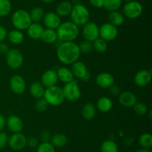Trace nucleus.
Wrapping results in <instances>:
<instances>
[{
  "mask_svg": "<svg viewBox=\"0 0 152 152\" xmlns=\"http://www.w3.org/2000/svg\"><path fill=\"white\" fill-rule=\"evenodd\" d=\"M134 111L138 116H144L148 113V107L143 102H137L133 107Z\"/></svg>",
  "mask_w": 152,
  "mask_h": 152,
  "instance_id": "obj_37",
  "label": "nucleus"
},
{
  "mask_svg": "<svg viewBox=\"0 0 152 152\" xmlns=\"http://www.w3.org/2000/svg\"><path fill=\"white\" fill-rule=\"evenodd\" d=\"M12 10V4L10 0H0V17L7 16Z\"/></svg>",
  "mask_w": 152,
  "mask_h": 152,
  "instance_id": "obj_35",
  "label": "nucleus"
},
{
  "mask_svg": "<svg viewBox=\"0 0 152 152\" xmlns=\"http://www.w3.org/2000/svg\"><path fill=\"white\" fill-rule=\"evenodd\" d=\"M58 80L56 72L53 69H48L41 77V83L45 88L56 85Z\"/></svg>",
  "mask_w": 152,
  "mask_h": 152,
  "instance_id": "obj_19",
  "label": "nucleus"
},
{
  "mask_svg": "<svg viewBox=\"0 0 152 152\" xmlns=\"http://www.w3.org/2000/svg\"><path fill=\"white\" fill-rule=\"evenodd\" d=\"M6 126L12 133H21L23 130L24 124L22 119L16 115H11L6 119Z\"/></svg>",
  "mask_w": 152,
  "mask_h": 152,
  "instance_id": "obj_16",
  "label": "nucleus"
},
{
  "mask_svg": "<svg viewBox=\"0 0 152 152\" xmlns=\"http://www.w3.org/2000/svg\"><path fill=\"white\" fill-rule=\"evenodd\" d=\"M73 4L71 1H63L59 2L56 7V12L55 13L59 16V17H67L70 16L71 10H72Z\"/></svg>",
  "mask_w": 152,
  "mask_h": 152,
  "instance_id": "obj_21",
  "label": "nucleus"
},
{
  "mask_svg": "<svg viewBox=\"0 0 152 152\" xmlns=\"http://www.w3.org/2000/svg\"><path fill=\"white\" fill-rule=\"evenodd\" d=\"M119 103L125 107H133L137 102V98L134 93L130 91H125L120 92L118 96Z\"/></svg>",
  "mask_w": 152,
  "mask_h": 152,
  "instance_id": "obj_17",
  "label": "nucleus"
},
{
  "mask_svg": "<svg viewBox=\"0 0 152 152\" xmlns=\"http://www.w3.org/2000/svg\"><path fill=\"white\" fill-rule=\"evenodd\" d=\"M7 31L4 26L0 25V43L3 42L7 38Z\"/></svg>",
  "mask_w": 152,
  "mask_h": 152,
  "instance_id": "obj_45",
  "label": "nucleus"
},
{
  "mask_svg": "<svg viewBox=\"0 0 152 152\" xmlns=\"http://www.w3.org/2000/svg\"><path fill=\"white\" fill-rule=\"evenodd\" d=\"M88 1L93 7L96 8H101V7H103L105 0H88Z\"/></svg>",
  "mask_w": 152,
  "mask_h": 152,
  "instance_id": "obj_43",
  "label": "nucleus"
},
{
  "mask_svg": "<svg viewBox=\"0 0 152 152\" xmlns=\"http://www.w3.org/2000/svg\"><path fill=\"white\" fill-rule=\"evenodd\" d=\"M100 152H119L118 145L114 140H105L101 144Z\"/></svg>",
  "mask_w": 152,
  "mask_h": 152,
  "instance_id": "obj_31",
  "label": "nucleus"
},
{
  "mask_svg": "<svg viewBox=\"0 0 152 152\" xmlns=\"http://www.w3.org/2000/svg\"><path fill=\"white\" fill-rule=\"evenodd\" d=\"M64 98L68 101L74 102L78 101L81 97V90L79 86V84L75 80L65 83L62 87Z\"/></svg>",
  "mask_w": 152,
  "mask_h": 152,
  "instance_id": "obj_7",
  "label": "nucleus"
},
{
  "mask_svg": "<svg viewBox=\"0 0 152 152\" xmlns=\"http://www.w3.org/2000/svg\"><path fill=\"white\" fill-rule=\"evenodd\" d=\"M71 72H72L74 77L82 80H88L89 77V73L88 71L87 66L83 61H77L71 64Z\"/></svg>",
  "mask_w": 152,
  "mask_h": 152,
  "instance_id": "obj_13",
  "label": "nucleus"
},
{
  "mask_svg": "<svg viewBox=\"0 0 152 152\" xmlns=\"http://www.w3.org/2000/svg\"><path fill=\"white\" fill-rule=\"evenodd\" d=\"M151 80V72L147 69H141L134 77V83L138 86L143 87L150 83Z\"/></svg>",
  "mask_w": 152,
  "mask_h": 152,
  "instance_id": "obj_15",
  "label": "nucleus"
},
{
  "mask_svg": "<svg viewBox=\"0 0 152 152\" xmlns=\"http://www.w3.org/2000/svg\"><path fill=\"white\" fill-rule=\"evenodd\" d=\"M109 91L113 95L116 96V95H119L120 93V89L118 86L113 84L111 87H109Z\"/></svg>",
  "mask_w": 152,
  "mask_h": 152,
  "instance_id": "obj_46",
  "label": "nucleus"
},
{
  "mask_svg": "<svg viewBox=\"0 0 152 152\" xmlns=\"http://www.w3.org/2000/svg\"><path fill=\"white\" fill-rule=\"evenodd\" d=\"M136 152H151L149 148H141L137 149Z\"/></svg>",
  "mask_w": 152,
  "mask_h": 152,
  "instance_id": "obj_48",
  "label": "nucleus"
},
{
  "mask_svg": "<svg viewBox=\"0 0 152 152\" xmlns=\"http://www.w3.org/2000/svg\"><path fill=\"white\" fill-rule=\"evenodd\" d=\"M30 1H31V0H30Z\"/></svg>",
  "mask_w": 152,
  "mask_h": 152,
  "instance_id": "obj_51",
  "label": "nucleus"
},
{
  "mask_svg": "<svg viewBox=\"0 0 152 152\" xmlns=\"http://www.w3.org/2000/svg\"><path fill=\"white\" fill-rule=\"evenodd\" d=\"M78 44L75 42H61L57 48L56 55L59 61L65 65H71L80 57Z\"/></svg>",
  "mask_w": 152,
  "mask_h": 152,
  "instance_id": "obj_1",
  "label": "nucleus"
},
{
  "mask_svg": "<svg viewBox=\"0 0 152 152\" xmlns=\"http://www.w3.org/2000/svg\"><path fill=\"white\" fill-rule=\"evenodd\" d=\"M112 106V101L110 99V98L106 96L101 97L100 98H99L97 103H96L97 109L102 113H108V111L111 110Z\"/></svg>",
  "mask_w": 152,
  "mask_h": 152,
  "instance_id": "obj_28",
  "label": "nucleus"
},
{
  "mask_svg": "<svg viewBox=\"0 0 152 152\" xmlns=\"http://www.w3.org/2000/svg\"><path fill=\"white\" fill-rule=\"evenodd\" d=\"M42 22L46 28L56 30L62 21H61V17H59L55 12H48L45 13Z\"/></svg>",
  "mask_w": 152,
  "mask_h": 152,
  "instance_id": "obj_14",
  "label": "nucleus"
},
{
  "mask_svg": "<svg viewBox=\"0 0 152 152\" xmlns=\"http://www.w3.org/2000/svg\"><path fill=\"white\" fill-rule=\"evenodd\" d=\"M9 86L12 92L16 95L22 94L26 89V83L25 79L22 75L18 74L14 75L10 77Z\"/></svg>",
  "mask_w": 152,
  "mask_h": 152,
  "instance_id": "obj_12",
  "label": "nucleus"
},
{
  "mask_svg": "<svg viewBox=\"0 0 152 152\" xmlns=\"http://www.w3.org/2000/svg\"><path fill=\"white\" fill-rule=\"evenodd\" d=\"M71 21L77 26H83L89 22L90 12L88 9L81 3L73 4L71 13Z\"/></svg>",
  "mask_w": 152,
  "mask_h": 152,
  "instance_id": "obj_3",
  "label": "nucleus"
},
{
  "mask_svg": "<svg viewBox=\"0 0 152 152\" xmlns=\"http://www.w3.org/2000/svg\"><path fill=\"white\" fill-rule=\"evenodd\" d=\"M7 38L10 43L13 45H19L24 41L25 36L22 31L13 29L7 32Z\"/></svg>",
  "mask_w": 152,
  "mask_h": 152,
  "instance_id": "obj_25",
  "label": "nucleus"
},
{
  "mask_svg": "<svg viewBox=\"0 0 152 152\" xmlns=\"http://www.w3.org/2000/svg\"><path fill=\"white\" fill-rule=\"evenodd\" d=\"M10 50L9 49V46L7 43H4V42H1L0 43V54L1 55H5L8 52V51Z\"/></svg>",
  "mask_w": 152,
  "mask_h": 152,
  "instance_id": "obj_44",
  "label": "nucleus"
},
{
  "mask_svg": "<svg viewBox=\"0 0 152 152\" xmlns=\"http://www.w3.org/2000/svg\"><path fill=\"white\" fill-rule=\"evenodd\" d=\"M49 104H48L47 101H45L44 98H41L37 99V102L35 104V109L37 112L39 113H42L45 112L48 107Z\"/></svg>",
  "mask_w": 152,
  "mask_h": 152,
  "instance_id": "obj_39",
  "label": "nucleus"
},
{
  "mask_svg": "<svg viewBox=\"0 0 152 152\" xmlns=\"http://www.w3.org/2000/svg\"><path fill=\"white\" fill-rule=\"evenodd\" d=\"M8 136L6 133L1 131L0 132V149H2L5 147L8 143Z\"/></svg>",
  "mask_w": 152,
  "mask_h": 152,
  "instance_id": "obj_42",
  "label": "nucleus"
},
{
  "mask_svg": "<svg viewBox=\"0 0 152 152\" xmlns=\"http://www.w3.org/2000/svg\"><path fill=\"white\" fill-rule=\"evenodd\" d=\"M45 90V87L40 82L38 81L32 83L29 87V92L31 95L37 99L43 98Z\"/></svg>",
  "mask_w": 152,
  "mask_h": 152,
  "instance_id": "obj_23",
  "label": "nucleus"
},
{
  "mask_svg": "<svg viewBox=\"0 0 152 152\" xmlns=\"http://www.w3.org/2000/svg\"><path fill=\"white\" fill-rule=\"evenodd\" d=\"M96 113V107L92 103H86L83 105L81 110L82 116L86 120H92L95 117Z\"/></svg>",
  "mask_w": 152,
  "mask_h": 152,
  "instance_id": "obj_24",
  "label": "nucleus"
},
{
  "mask_svg": "<svg viewBox=\"0 0 152 152\" xmlns=\"http://www.w3.org/2000/svg\"><path fill=\"white\" fill-rule=\"evenodd\" d=\"M27 138L22 133L13 134L8 139V145L13 151H21L26 146Z\"/></svg>",
  "mask_w": 152,
  "mask_h": 152,
  "instance_id": "obj_11",
  "label": "nucleus"
},
{
  "mask_svg": "<svg viewBox=\"0 0 152 152\" xmlns=\"http://www.w3.org/2000/svg\"><path fill=\"white\" fill-rule=\"evenodd\" d=\"M123 0H105L103 7L108 12L118 10L121 7Z\"/></svg>",
  "mask_w": 152,
  "mask_h": 152,
  "instance_id": "obj_32",
  "label": "nucleus"
},
{
  "mask_svg": "<svg viewBox=\"0 0 152 152\" xmlns=\"http://www.w3.org/2000/svg\"><path fill=\"white\" fill-rule=\"evenodd\" d=\"M11 22L15 29L19 31L27 30L29 25L32 23L29 12L25 9H18L14 11L11 16Z\"/></svg>",
  "mask_w": 152,
  "mask_h": 152,
  "instance_id": "obj_4",
  "label": "nucleus"
},
{
  "mask_svg": "<svg viewBox=\"0 0 152 152\" xmlns=\"http://www.w3.org/2000/svg\"><path fill=\"white\" fill-rule=\"evenodd\" d=\"M37 148V152H55V148L50 142H41Z\"/></svg>",
  "mask_w": 152,
  "mask_h": 152,
  "instance_id": "obj_38",
  "label": "nucleus"
},
{
  "mask_svg": "<svg viewBox=\"0 0 152 152\" xmlns=\"http://www.w3.org/2000/svg\"><path fill=\"white\" fill-rule=\"evenodd\" d=\"M92 44H93V49H94L98 53H104L108 49V43L99 37L92 42Z\"/></svg>",
  "mask_w": 152,
  "mask_h": 152,
  "instance_id": "obj_33",
  "label": "nucleus"
},
{
  "mask_svg": "<svg viewBox=\"0 0 152 152\" xmlns=\"http://www.w3.org/2000/svg\"><path fill=\"white\" fill-rule=\"evenodd\" d=\"M68 142V138L66 136L62 133L53 134L51 137L50 142L53 145L54 148H62L66 145Z\"/></svg>",
  "mask_w": 152,
  "mask_h": 152,
  "instance_id": "obj_29",
  "label": "nucleus"
},
{
  "mask_svg": "<svg viewBox=\"0 0 152 152\" xmlns=\"http://www.w3.org/2000/svg\"><path fill=\"white\" fill-rule=\"evenodd\" d=\"M23 61V55L19 49H10L6 54V62L7 66L13 69H16L22 66Z\"/></svg>",
  "mask_w": 152,
  "mask_h": 152,
  "instance_id": "obj_8",
  "label": "nucleus"
},
{
  "mask_svg": "<svg viewBox=\"0 0 152 152\" xmlns=\"http://www.w3.org/2000/svg\"><path fill=\"white\" fill-rule=\"evenodd\" d=\"M39 145V139L35 137H29L27 138L26 142V145L31 148H37Z\"/></svg>",
  "mask_w": 152,
  "mask_h": 152,
  "instance_id": "obj_41",
  "label": "nucleus"
},
{
  "mask_svg": "<svg viewBox=\"0 0 152 152\" xmlns=\"http://www.w3.org/2000/svg\"><path fill=\"white\" fill-rule=\"evenodd\" d=\"M108 22L111 23V25L118 27L123 24L125 21V16H123V13L119 12L118 10L109 12V14L108 16Z\"/></svg>",
  "mask_w": 152,
  "mask_h": 152,
  "instance_id": "obj_27",
  "label": "nucleus"
},
{
  "mask_svg": "<svg viewBox=\"0 0 152 152\" xmlns=\"http://www.w3.org/2000/svg\"><path fill=\"white\" fill-rule=\"evenodd\" d=\"M56 31L58 40L61 42H74L80 34L79 26L71 21L61 22Z\"/></svg>",
  "mask_w": 152,
  "mask_h": 152,
  "instance_id": "obj_2",
  "label": "nucleus"
},
{
  "mask_svg": "<svg viewBox=\"0 0 152 152\" xmlns=\"http://www.w3.org/2000/svg\"><path fill=\"white\" fill-rule=\"evenodd\" d=\"M139 145L142 148H150L152 146V136L149 133H144L138 139Z\"/></svg>",
  "mask_w": 152,
  "mask_h": 152,
  "instance_id": "obj_34",
  "label": "nucleus"
},
{
  "mask_svg": "<svg viewBox=\"0 0 152 152\" xmlns=\"http://www.w3.org/2000/svg\"><path fill=\"white\" fill-rule=\"evenodd\" d=\"M99 37L108 42L113 41L117 38L118 35L117 27L111 25L109 22L104 23L99 28Z\"/></svg>",
  "mask_w": 152,
  "mask_h": 152,
  "instance_id": "obj_9",
  "label": "nucleus"
},
{
  "mask_svg": "<svg viewBox=\"0 0 152 152\" xmlns=\"http://www.w3.org/2000/svg\"><path fill=\"white\" fill-rule=\"evenodd\" d=\"M41 1H42L43 3H45V4H50V3L53 2L56 0H40Z\"/></svg>",
  "mask_w": 152,
  "mask_h": 152,
  "instance_id": "obj_49",
  "label": "nucleus"
},
{
  "mask_svg": "<svg viewBox=\"0 0 152 152\" xmlns=\"http://www.w3.org/2000/svg\"><path fill=\"white\" fill-rule=\"evenodd\" d=\"M123 1H126V2H129V1H134V0H123Z\"/></svg>",
  "mask_w": 152,
  "mask_h": 152,
  "instance_id": "obj_50",
  "label": "nucleus"
},
{
  "mask_svg": "<svg viewBox=\"0 0 152 152\" xmlns=\"http://www.w3.org/2000/svg\"><path fill=\"white\" fill-rule=\"evenodd\" d=\"M142 11L143 7L142 4L136 0L126 2L123 7V16L130 19H137L141 16Z\"/></svg>",
  "mask_w": 152,
  "mask_h": 152,
  "instance_id": "obj_6",
  "label": "nucleus"
},
{
  "mask_svg": "<svg viewBox=\"0 0 152 152\" xmlns=\"http://www.w3.org/2000/svg\"><path fill=\"white\" fill-rule=\"evenodd\" d=\"M43 31H44V27L41 24L32 22L27 28V34L30 38L34 40H37L41 38Z\"/></svg>",
  "mask_w": 152,
  "mask_h": 152,
  "instance_id": "obj_20",
  "label": "nucleus"
},
{
  "mask_svg": "<svg viewBox=\"0 0 152 152\" xmlns=\"http://www.w3.org/2000/svg\"><path fill=\"white\" fill-rule=\"evenodd\" d=\"M83 26L82 33L86 40L94 42L99 37V27L96 23L94 22H88Z\"/></svg>",
  "mask_w": 152,
  "mask_h": 152,
  "instance_id": "obj_10",
  "label": "nucleus"
},
{
  "mask_svg": "<svg viewBox=\"0 0 152 152\" xmlns=\"http://www.w3.org/2000/svg\"><path fill=\"white\" fill-rule=\"evenodd\" d=\"M48 104L51 106H59L63 103L64 98L62 88L57 85L45 88L44 96Z\"/></svg>",
  "mask_w": 152,
  "mask_h": 152,
  "instance_id": "obj_5",
  "label": "nucleus"
},
{
  "mask_svg": "<svg viewBox=\"0 0 152 152\" xmlns=\"http://www.w3.org/2000/svg\"><path fill=\"white\" fill-rule=\"evenodd\" d=\"M45 10L40 6H36L34 8L31 9V12H29L30 16H31V22L39 23V22L42 21L43 17L45 16Z\"/></svg>",
  "mask_w": 152,
  "mask_h": 152,
  "instance_id": "obj_30",
  "label": "nucleus"
},
{
  "mask_svg": "<svg viewBox=\"0 0 152 152\" xmlns=\"http://www.w3.org/2000/svg\"><path fill=\"white\" fill-rule=\"evenodd\" d=\"M97 86L101 88H109L114 83V77L109 72H101L96 75L95 79Z\"/></svg>",
  "mask_w": 152,
  "mask_h": 152,
  "instance_id": "obj_18",
  "label": "nucleus"
},
{
  "mask_svg": "<svg viewBox=\"0 0 152 152\" xmlns=\"http://www.w3.org/2000/svg\"><path fill=\"white\" fill-rule=\"evenodd\" d=\"M41 39L43 43L47 44H51L55 43L58 40L57 34L56 30L50 29V28H44L42 34Z\"/></svg>",
  "mask_w": 152,
  "mask_h": 152,
  "instance_id": "obj_26",
  "label": "nucleus"
},
{
  "mask_svg": "<svg viewBox=\"0 0 152 152\" xmlns=\"http://www.w3.org/2000/svg\"><path fill=\"white\" fill-rule=\"evenodd\" d=\"M51 135L50 132L48 130H42L39 133V139L41 140L42 142H50Z\"/></svg>",
  "mask_w": 152,
  "mask_h": 152,
  "instance_id": "obj_40",
  "label": "nucleus"
},
{
  "mask_svg": "<svg viewBox=\"0 0 152 152\" xmlns=\"http://www.w3.org/2000/svg\"><path fill=\"white\" fill-rule=\"evenodd\" d=\"M56 74H57L58 80L64 83H69V82L74 80V75H73L71 70L68 67L62 66L59 68L56 72Z\"/></svg>",
  "mask_w": 152,
  "mask_h": 152,
  "instance_id": "obj_22",
  "label": "nucleus"
},
{
  "mask_svg": "<svg viewBox=\"0 0 152 152\" xmlns=\"http://www.w3.org/2000/svg\"><path fill=\"white\" fill-rule=\"evenodd\" d=\"M6 126V119L3 115L0 114V132L4 130Z\"/></svg>",
  "mask_w": 152,
  "mask_h": 152,
  "instance_id": "obj_47",
  "label": "nucleus"
},
{
  "mask_svg": "<svg viewBox=\"0 0 152 152\" xmlns=\"http://www.w3.org/2000/svg\"><path fill=\"white\" fill-rule=\"evenodd\" d=\"M78 47L79 49H80V54L87 55V54H89L90 52H91V51L93 50V44H92V42L88 41V40H86L82 41L78 45Z\"/></svg>",
  "mask_w": 152,
  "mask_h": 152,
  "instance_id": "obj_36",
  "label": "nucleus"
}]
</instances>
